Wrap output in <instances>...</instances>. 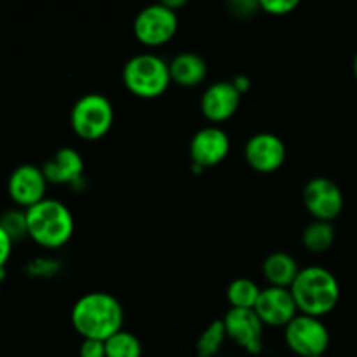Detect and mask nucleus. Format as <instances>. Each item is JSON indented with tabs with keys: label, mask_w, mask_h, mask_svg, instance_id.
<instances>
[{
	"label": "nucleus",
	"mask_w": 357,
	"mask_h": 357,
	"mask_svg": "<svg viewBox=\"0 0 357 357\" xmlns=\"http://www.w3.org/2000/svg\"><path fill=\"white\" fill-rule=\"evenodd\" d=\"M253 310L261 323L271 328H286L298 316L291 291L288 288H275V286H267L261 289Z\"/></svg>",
	"instance_id": "obj_13"
},
{
	"label": "nucleus",
	"mask_w": 357,
	"mask_h": 357,
	"mask_svg": "<svg viewBox=\"0 0 357 357\" xmlns=\"http://www.w3.org/2000/svg\"><path fill=\"white\" fill-rule=\"evenodd\" d=\"M0 227L7 232V236L13 239V243L28 237L26 229V213L24 211H7L0 218Z\"/></svg>",
	"instance_id": "obj_22"
},
{
	"label": "nucleus",
	"mask_w": 357,
	"mask_h": 357,
	"mask_svg": "<svg viewBox=\"0 0 357 357\" xmlns=\"http://www.w3.org/2000/svg\"><path fill=\"white\" fill-rule=\"evenodd\" d=\"M232 84H234V87H236L237 91H239L241 96H243V94H246L248 91H250V87H251L250 77L244 75V73H239V75L234 77Z\"/></svg>",
	"instance_id": "obj_27"
},
{
	"label": "nucleus",
	"mask_w": 357,
	"mask_h": 357,
	"mask_svg": "<svg viewBox=\"0 0 357 357\" xmlns=\"http://www.w3.org/2000/svg\"><path fill=\"white\" fill-rule=\"evenodd\" d=\"M114 105L105 94L89 93L80 96L70 112V126L84 142H96L107 136L114 126Z\"/></svg>",
	"instance_id": "obj_5"
},
{
	"label": "nucleus",
	"mask_w": 357,
	"mask_h": 357,
	"mask_svg": "<svg viewBox=\"0 0 357 357\" xmlns=\"http://www.w3.org/2000/svg\"><path fill=\"white\" fill-rule=\"evenodd\" d=\"M122 82L129 93L143 100L162 96L171 86L169 63L153 52L131 56L122 68Z\"/></svg>",
	"instance_id": "obj_4"
},
{
	"label": "nucleus",
	"mask_w": 357,
	"mask_h": 357,
	"mask_svg": "<svg viewBox=\"0 0 357 357\" xmlns=\"http://www.w3.org/2000/svg\"><path fill=\"white\" fill-rule=\"evenodd\" d=\"M3 275H6V271H0V282H2V279H3Z\"/></svg>",
	"instance_id": "obj_29"
},
{
	"label": "nucleus",
	"mask_w": 357,
	"mask_h": 357,
	"mask_svg": "<svg viewBox=\"0 0 357 357\" xmlns=\"http://www.w3.org/2000/svg\"><path fill=\"white\" fill-rule=\"evenodd\" d=\"M298 0H260V9L272 16H286L298 7Z\"/></svg>",
	"instance_id": "obj_23"
},
{
	"label": "nucleus",
	"mask_w": 357,
	"mask_h": 357,
	"mask_svg": "<svg viewBox=\"0 0 357 357\" xmlns=\"http://www.w3.org/2000/svg\"><path fill=\"white\" fill-rule=\"evenodd\" d=\"M303 204L314 220L333 222L344 209L342 188L331 178L316 176L303 187Z\"/></svg>",
	"instance_id": "obj_8"
},
{
	"label": "nucleus",
	"mask_w": 357,
	"mask_h": 357,
	"mask_svg": "<svg viewBox=\"0 0 357 357\" xmlns=\"http://www.w3.org/2000/svg\"><path fill=\"white\" fill-rule=\"evenodd\" d=\"M335 237H337V232H335L333 223L314 220L303 229L302 244L310 253H326L333 246Z\"/></svg>",
	"instance_id": "obj_18"
},
{
	"label": "nucleus",
	"mask_w": 357,
	"mask_h": 357,
	"mask_svg": "<svg viewBox=\"0 0 357 357\" xmlns=\"http://www.w3.org/2000/svg\"><path fill=\"white\" fill-rule=\"evenodd\" d=\"M47 185L42 167L35 166V164H21L10 173L9 181H7V192L20 208L28 209L44 201Z\"/></svg>",
	"instance_id": "obj_12"
},
{
	"label": "nucleus",
	"mask_w": 357,
	"mask_h": 357,
	"mask_svg": "<svg viewBox=\"0 0 357 357\" xmlns=\"http://www.w3.org/2000/svg\"><path fill=\"white\" fill-rule=\"evenodd\" d=\"M169 73L171 82L181 87H197L208 77V63L197 52H178L169 61Z\"/></svg>",
	"instance_id": "obj_16"
},
{
	"label": "nucleus",
	"mask_w": 357,
	"mask_h": 357,
	"mask_svg": "<svg viewBox=\"0 0 357 357\" xmlns=\"http://www.w3.org/2000/svg\"><path fill=\"white\" fill-rule=\"evenodd\" d=\"M70 319L82 340L107 342L124 330V307L110 293L91 291L73 303Z\"/></svg>",
	"instance_id": "obj_1"
},
{
	"label": "nucleus",
	"mask_w": 357,
	"mask_h": 357,
	"mask_svg": "<svg viewBox=\"0 0 357 357\" xmlns=\"http://www.w3.org/2000/svg\"><path fill=\"white\" fill-rule=\"evenodd\" d=\"M316 357H326V356H316Z\"/></svg>",
	"instance_id": "obj_30"
},
{
	"label": "nucleus",
	"mask_w": 357,
	"mask_h": 357,
	"mask_svg": "<svg viewBox=\"0 0 357 357\" xmlns=\"http://www.w3.org/2000/svg\"><path fill=\"white\" fill-rule=\"evenodd\" d=\"M284 342L300 357L324 356L330 347V330L319 317L298 314L284 328Z\"/></svg>",
	"instance_id": "obj_7"
},
{
	"label": "nucleus",
	"mask_w": 357,
	"mask_h": 357,
	"mask_svg": "<svg viewBox=\"0 0 357 357\" xmlns=\"http://www.w3.org/2000/svg\"><path fill=\"white\" fill-rule=\"evenodd\" d=\"M79 357H107L105 342L101 340H82L79 349Z\"/></svg>",
	"instance_id": "obj_24"
},
{
	"label": "nucleus",
	"mask_w": 357,
	"mask_h": 357,
	"mask_svg": "<svg viewBox=\"0 0 357 357\" xmlns=\"http://www.w3.org/2000/svg\"><path fill=\"white\" fill-rule=\"evenodd\" d=\"M227 333L222 319H215L199 337L197 345V357H216L220 352V347L225 342Z\"/></svg>",
	"instance_id": "obj_21"
},
{
	"label": "nucleus",
	"mask_w": 357,
	"mask_h": 357,
	"mask_svg": "<svg viewBox=\"0 0 357 357\" xmlns=\"http://www.w3.org/2000/svg\"><path fill=\"white\" fill-rule=\"evenodd\" d=\"M352 72H354V77H356V80H357V52H356V56H354V61H352Z\"/></svg>",
	"instance_id": "obj_28"
},
{
	"label": "nucleus",
	"mask_w": 357,
	"mask_h": 357,
	"mask_svg": "<svg viewBox=\"0 0 357 357\" xmlns=\"http://www.w3.org/2000/svg\"><path fill=\"white\" fill-rule=\"evenodd\" d=\"M42 171H44L47 183L75 185L82 180L84 159L75 149L63 146L45 160Z\"/></svg>",
	"instance_id": "obj_15"
},
{
	"label": "nucleus",
	"mask_w": 357,
	"mask_h": 357,
	"mask_svg": "<svg viewBox=\"0 0 357 357\" xmlns=\"http://www.w3.org/2000/svg\"><path fill=\"white\" fill-rule=\"evenodd\" d=\"M261 288L248 278L234 279L227 288V300L234 309H255Z\"/></svg>",
	"instance_id": "obj_19"
},
{
	"label": "nucleus",
	"mask_w": 357,
	"mask_h": 357,
	"mask_svg": "<svg viewBox=\"0 0 357 357\" xmlns=\"http://www.w3.org/2000/svg\"><path fill=\"white\" fill-rule=\"evenodd\" d=\"M13 239L0 227V271H6V265L9 261L10 253H13Z\"/></svg>",
	"instance_id": "obj_26"
},
{
	"label": "nucleus",
	"mask_w": 357,
	"mask_h": 357,
	"mask_svg": "<svg viewBox=\"0 0 357 357\" xmlns=\"http://www.w3.org/2000/svg\"><path fill=\"white\" fill-rule=\"evenodd\" d=\"M26 213L28 237L45 250L65 246L73 236V215L61 201L47 199L24 209Z\"/></svg>",
	"instance_id": "obj_3"
},
{
	"label": "nucleus",
	"mask_w": 357,
	"mask_h": 357,
	"mask_svg": "<svg viewBox=\"0 0 357 357\" xmlns=\"http://www.w3.org/2000/svg\"><path fill=\"white\" fill-rule=\"evenodd\" d=\"M244 159L257 173H275L286 160V145L274 132H257L244 145Z\"/></svg>",
	"instance_id": "obj_10"
},
{
	"label": "nucleus",
	"mask_w": 357,
	"mask_h": 357,
	"mask_svg": "<svg viewBox=\"0 0 357 357\" xmlns=\"http://www.w3.org/2000/svg\"><path fill=\"white\" fill-rule=\"evenodd\" d=\"M298 272L300 267L296 260L284 251L271 253L261 265V274L265 281L268 282V286H275V288H291Z\"/></svg>",
	"instance_id": "obj_17"
},
{
	"label": "nucleus",
	"mask_w": 357,
	"mask_h": 357,
	"mask_svg": "<svg viewBox=\"0 0 357 357\" xmlns=\"http://www.w3.org/2000/svg\"><path fill=\"white\" fill-rule=\"evenodd\" d=\"M230 138L218 126H206L199 129L190 139L188 153H190L192 166L201 169L215 167L229 157Z\"/></svg>",
	"instance_id": "obj_11"
},
{
	"label": "nucleus",
	"mask_w": 357,
	"mask_h": 357,
	"mask_svg": "<svg viewBox=\"0 0 357 357\" xmlns=\"http://www.w3.org/2000/svg\"><path fill=\"white\" fill-rule=\"evenodd\" d=\"M132 31L138 42L146 47H160L176 35L178 13L164 2L150 3L136 14Z\"/></svg>",
	"instance_id": "obj_6"
},
{
	"label": "nucleus",
	"mask_w": 357,
	"mask_h": 357,
	"mask_svg": "<svg viewBox=\"0 0 357 357\" xmlns=\"http://www.w3.org/2000/svg\"><path fill=\"white\" fill-rule=\"evenodd\" d=\"M298 314L324 317L333 312L340 300V284L335 274L319 265L300 268L295 282L289 288Z\"/></svg>",
	"instance_id": "obj_2"
},
{
	"label": "nucleus",
	"mask_w": 357,
	"mask_h": 357,
	"mask_svg": "<svg viewBox=\"0 0 357 357\" xmlns=\"http://www.w3.org/2000/svg\"><path fill=\"white\" fill-rule=\"evenodd\" d=\"M105 351L107 357H142L143 345L135 333L121 330L105 342Z\"/></svg>",
	"instance_id": "obj_20"
},
{
	"label": "nucleus",
	"mask_w": 357,
	"mask_h": 357,
	"mask_svg": "<svg viewBox=\"0 0 357 357\" xmlns=\"http://www.w3.org/2000/svg\"><path fill=\"white\" fill-rule=\"evenodd\" d=\"M227 338L236 342L251 356H260L264 351V328L260 317L253 309H234L230 307L223 317Z\"/></svg>",
	"instance_id": "obj_9"
},
{
	"label": "nucleus",
	"mask_w": 357,
	"mask_h": 357,
	"mask_svg": "<svg viewBox=\"0 0 357 357\" xmlns=\"http://www.w3.org/2000/svg\"><path fill=\"white\" fill-rule=\"evenodd\" d=\"M241 93L232 80H218L211 84L201 96V112L213 124H222L237 114L241 105Z\"/></svg>",
	"instance_id": "obj_14"
},
{
	"label": "nucleus",
	"mask_w": 357,
	"mask_h": 357,
	"mask_svg": "<svg viewBox=\"0 0 357 357\" xmlns=\"http://www.w3.org/2000/svg\"><path fill=\"white\" fill-rule=\"evenodd\" d=\"M230 9L232 14L237 17H250L255 13H258L260 9V2H248V0H236V2H230Z\"/></svg>",
	"instance_id": "obj_25"
}]
</instances>
